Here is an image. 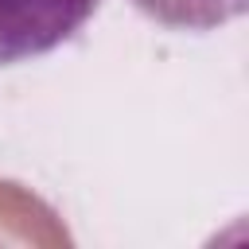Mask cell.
<instances>
[{"label": "cell", "mask_w": 249, "mask_h": 249, "mask_svg": "<svg viewBox=\"0 0 249 249\" xmlns=\"http://www.w3.org/2000/svg\"><path fill=\"white\" fill-rule=\"evenodd\" d=\"M101 0H0V66L62 47Z\"/></svg>", "instance_id": "6da1fadb"}, {"label": "cell", "mask_w": 249, "mask_h": 249, "mask_svg": "<svg viewBox=\"0 0 249 249\" xmlns=\"http://www.w3.org/2000/svg\"><path fill=\"white\" fill-rule=\"evenodd\" d=\"M0 245L62 249V245H70V233L43 198L23 191L19 183L0 179Z\"/></svg>", "instance_id": "7a4b0ae2"}, {"label": "cell", "mask_w": 249, "mask_h": 249, "mask_svg": "<svg viewBox=\"0 0 249 249\" xmlns=\"http://www.w3.org/2000/svg\"><path fill=\"white\" fill-rule=\"evenodd\" d=\"M144 16L175 31H210L245 12V0H136Z\"/></svg>", "instance_id": "3957f363"}]
</instances>
